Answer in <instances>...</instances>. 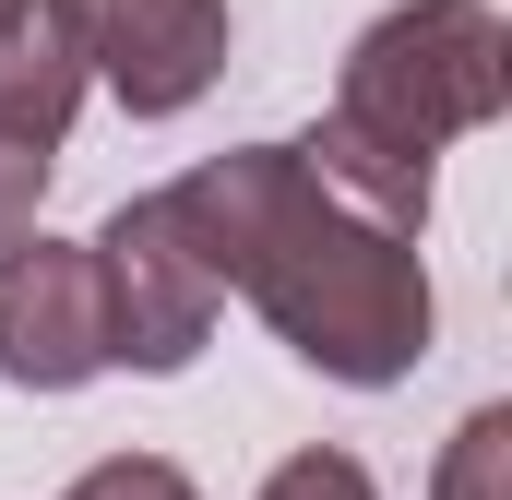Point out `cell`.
Returning a JSON list of instances; mask_svg holds the SVG:
<instances>
[{
    "mask_svg": "<svg viewBox=\"0 0 512 500\" xmlns=\"http://www.w3.org/2000/svg\"><path fill=\"white\" fill-rule=\"evenodd\" d=\"M48 179H60V155H24V143H0V250L36 239V215H48Z\"/></svg>",
    "mask_w": 512,
    "mask_h": 500,
    "instance_id": "obj_10",
    "label": "cell"
},
{
    "mask_svg": "<svg viewBox=\"0 0 512 500\" xmlns=\"http://www.w3.org/2000/svg\"><path fill=\"white\" fill-rule=\"evenodd\" d=\"M251 500H382V477L358 465V453H334V441H310V453H286Z\"/></svg>",
    "mask_w": 512,
    "mask_h": 500,
    "instance_id": "obj_8",
    "label": "cell"
},
{
    "mask_svg": "<svg viewBox=\"0 0 512 500\" xmlns=\"http://www.w3.org/2000/svg\"><path fill=\"white\" fill-rule=\"evenodd\" d=\"M429 500H512V405H465V429L429 465Z\"/></svg>",
    "mask_w": 512,
    "mask_h": 500,
    "instance_id": "obj_7",
    "label": "cell"
},
{
    "mask_svg": "<svg viewBox=\"0 0 512 500\" xmlns=\"http://www.w3.org/2000/svg\"><path fill=\"white\" fill-rule=\"evenodd\" d=\"M84 250H96V286H108V370L179 381L203 346H215L227 286H215V262L191 250V227H179L167 191H131Z\"/></svg>",
    "mask_w": 512,
    "mask_h": 500,
    "instance_id": "obj_3",
    "label": "cell"
},
{
    "mask_svg": "<svg viewBox=\"0 0 512 500\" xmlns=\"http://www.w3.org/2000/svg\"><path fill=\"white\" fill-rule=\"evenodd\" d=\"M84 120V60H72V36L48 24V0L0 36V143H24V155H60Z\"/></svg>",
    "mask_w": 512,
    "mask_h": 500,
    "instance_id": "obj_6",
    "label": "cell"
},
{
    "mask_svg": "<svg viewBox=\"0 0 512 500\" xmlns=\"http://www.w3.org/2000/svg\"><path fill=\"white\" fill-rule=\"evenodd\" d=\"M0 381L12 393H84L108 381V286L84 239H12L0 250Z\"/></svg>",
    "mask_w": 512,
    "mask_h": 500,
    "instance_id": "obj_5",
    "label": "cell"
},
{
    "mask_svg": "<svg viewBox=\"0 0 512 500\" xmlns=\"http://www.w3.org/2000/svg\"><path fill=\"white\" fill-rule=\"evenodd\" d=\"M60 500H203V489H191L167 453H96V465H84Z\"/></svg>",
    "mask_w": 512,
    "mask_h": 500,
    "instance_id": "obj_9",
    "label": "cell"
},
{
    "mask_svg": "<svg viewBox=\"0 0 512 500\" xmlns=\"http://www.w3.org/2000/svg\"><path fill=\"white\" fill-rule=\"evenodd\" d=\"M501 108H512V24H501V0H393L382 24L346 48L334 108L298 143V167L346 215L417 239L429 203H441V143L489 131Z\"/></svg>",
    "mask_w": 512,
    "mask_h": 500,
    "instance_id": "obj_2",
    "label": "cell"
},
{
    "mask_svg": "<svg viewBox=\"0 0 512 500\" xmlns=\"http://www.w3.org/2000/svg\"><path fill=\"white\" fill-rule=\"evenodd\" d=\"M24 12H36V0H0V36H12V24H24Z\"/></svg>",
    "mask_w": 512,
    "mask_h": 500,
    "instance_id": "obj_11",
    "label": "cell"
},
{
    "mask_svg": "<svg viewBox=\"0 0 512 500\" xmlns=\"http://www.w3.org/2000/svg\"><path fill=\"white\" fill-rule=\"evenodd\" d=\"M167 203H179L191 250L215 262V286L251 298L298 370L346 381V393H393L429 358V334H441L429 250L346 215L298 167V143H227L191 179H167Z\"/></svg>",
    "mask_w": 512,
    "mask_h": 500,
    "instance_id": "obj_1",
    "label": "cell"
},
{
    "mask_svg": "<svg viewBox=\"0 0 512 500\" xmlns=\"http://www.w3.org/2000/svg\"><path fill=\"white\" fill-rule=\"evenodd\" d=\"M48 24L72 36L84 84L120 96V120H179L215 96L227 72V0H48Z\"/></svg>",
    "mask_w": 512,
    "mask_h": 500,
    "instance_id": "obj_4",
    "label": "cell"
}]
</instances>
